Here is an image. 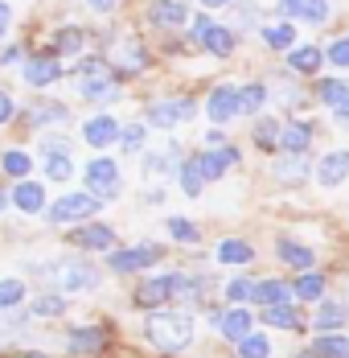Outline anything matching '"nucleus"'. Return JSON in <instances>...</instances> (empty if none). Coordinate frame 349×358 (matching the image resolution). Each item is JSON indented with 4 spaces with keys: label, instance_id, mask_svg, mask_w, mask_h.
<instances>
[{
    "label": "nucleus",
    "instance_id": "1",
    "mask_svg": "<svg viewBox=\"0 0 349 358\" xmlns=\"http://www.w3.org/2000/svg\"><path fill=\"white\" fill-rule=\"evenodd\" d=\"M144 338L156 346V350H185L193 342V317L189 313H152L144 322Z\"/></svg>",
    "mask_w": 349,
    "mask_h": 358
},
{
    "label": "nucleus",
    "instance_id": "2",
    "mask_svg": "<svg viewBox=\"0 0 349 358\" xmlns=\"http://www.w3.org/2000/svg\"><path fill=\"white\" fill-rule=\"evenodd\" d=\"M74 71H78V95L82 99H91V103L119 99V74L107 66V58H82Z\"/></svg>",
    "mask_w": 349,
    "mask_h": 358
},
{
    "label": "nucleus",
    "instance_id": "3",
    "mask_svg": "<svg viewBox=\"0 0 349 358\" xmlns=\"http://www.w3.org/2000/svg\"><path fill=\"white\" fill-rule=\"evenodd\" d=\"M198 115V103L189 99V95H177V99H156V103H148V128H161V132H173L181 128L185 120H193Z\"/></svg>",
    "mask_w": 349,
    "mask_h": 358
},
{
    "label": "nucleus",
    "instance_id": "4",
    "mask_svg": "<svg viewBox=\"0 0 349 358\" xmlns=\"http://www.w3.org/2000/svg\"><path fill=\"white\" fill-rule=\"evenodd\" d=\"M82 181H87V189H91L99 202H111V198L119 194V165H115L111 157H95V161H87Z\"/></svg>",
    "mask_w": 349,
    "mask_h": 358
},
{
    "label": "nucleus",
    "instance_id": "5",
    "mask_svg": "<svg viewBox=\"0 0 349 358\" xmlns=\"http://www.w3.org/2000/svg\"><path fill=\"white\" fill-rule=\"evenodd\" d=\"M50 276H54V288H58V292H87V288H99V268H91L87 259H66V264H58Z\"/></svg>",
    "mask_w": 349,
    "mask_h": 358
},
{
    "label": "nucleus",
    "instance_id": "6",
    "mask_svg": "<svg viewBox=\"0 0 349 358\" xmlns=\"http://www.w3.org/2000/svg\"><path fill=\"white\" fill-rule=\"evenodd\" d=\"M107 66L119 74V78L140 74L148 66V50L140 45L136 37H115V41H111V54H107Z\"/></svg>",
    "mask_w": 349,
    "mask_h": 358
},
{
    "label": "nucleus",
    "instance_id": "7",
    "mask_svg": "<svg viewBox=\"0 0 349 358\" xmlns=\"http://www.w3.org/2000/svg\"><path fill=\"white\" fill-rule=\"evenodd\" d=\"M193 280L189 276H181V272H165V276H152V280H144L136 288V305H165L169 296L177 292H189Z\"/></svg>",
    "mask_w": 349,
    "mask_h": 358
},
{
    "label": "nucleus",
    "instance_id": "8",
    "mask_svg": "<svg viewBox=\"0 0 349 358\" xmlns=\"http://www.w3.org/2000/svg\"><path fill=\"white\" fill-rule=\"evenodd\" d=\"M206 115L218 124V128L230 124L235 115H243V108H239V87H235V83H218V87L206 95Z\"/></svg>",
    "mask_w": 349,
    "mask_h": 358
},
{
    "label": "nucleus",
    "instance_id": "9",
    "mask_svg": "<svg viewBox=\"0 0 349 358\" xmlns=\"http://www.w3.org/2000/svg\"><path fill=\"white\" fill-rule=\"evenodd\" d=\"M161 259V248L156 243H140V248H119L111 251V272H119V276H128V272H144V268H152Z\"/></svg>",
    "mask_w": 349,
    "mask_h": 358
},
{
    "label": "nucleus",
    "instance_id": "10",
    "mask_svg": "<svg viewBox=\"0 0 349 358\" xmlns=\"http://www.w3.org/2000/svg\"><path fill=\"white\" fill-rule=\"evenodd\" d=\"M95 210H99L95 194H62L45 215H50V222H78V218H91Z\"/></svg>",
    "mask_w": 349,
    "mask_h": 358
},
{
    "label": "nucleus",
    "instance_id": "11",
    "mask_svg": "<svg viewBox=\"0 0 349 358\" xmlns=\"http://www.w3.org/2000/svg\"><path fill=\"white\" fill-rule=\"evenodd\" d=\"M279 13L288 21H304V25H325L333 17L329 0H279Z\"/></svg>",
    "mask_w": 349,
    "mask_h": 358
},
{
    "label": "nucleus",
    "instance_id": "12",
    "mask_svg": "<svg viewBox=\"0 0 349 358\" xmlns=\"http://www.w3.org/2000/svg\"><path fill=\"white\" fill-rule=\"evenodd\" d=\"M198 165H202V173L206 181H222L235 165H239V148L235 144H222V148H206V152H198Z\"/></svg>",
    "mask_w": 349,
    "mask_h": 358
},
{
    "label": "nucleus",
    "instance_id": "13",
    "mask_svg": "<svg viewBox=\"0 0 349 358\" xmlns=\"http://www.w3.org/2000/svg\"><path fill=\"white\" fill-rule=\"evenodd\" d=\"M148 21L156 29H181V25H189V0H152L148 4Z\"/></svg>",
    "mask_w": 349,
    "mask_h": 358
},
{
    "label": "nucleus",
    "instance_id": "14",
    "mask_svg": "<svg viewBox=\"0 0 349 358\" xmlns=\"http://www.w3.org/2000/svg\"><path fill=\"white\" fill-rule=\"evenodd\" d=\"M349 178V148H329L320 161H316V181L325 185V189H333V185H341Z\"/></svg>",
    "mask_w": 349,
    "mask_h": 358
},
{
    "label": "nucleus",
    "instance_id": "15",
    "mask_svg": "<svg viewBox=\"0 0 349 358\" xmlns=\"http://www.w3.org/2000/svg\"><path fill=\"white\" fill-rule=\"evenodd\" d=\"M329 58H325V50L320 45H296V50H288V74H296V78H313L320 74Z\"/></svg>",
    "mask_w": 349,
    "mask_h": 358
},
{
    "label": "nucleus",
    "instance_id": "16",
    "mask_svg": "<svg viewBox=\"0 0 349 358\" xmlns=\"http://www.w3.org/2000/svg\"><path fill=\"white\" fill-rule=\"evenodd\" d=\"M119 136H124V128H119L115 115H91L82 124V141L91 144V148H107V144H115Z\"/></svg>",
    "mask_w": 349,
    "mask_h": 358
},
{
    "label": "nucleus",
    "instance_id": "17",
    "mask_svg": "<svg viewBox=\"0 0 349 358\" xmlns=\"http://www.w3.org/2000/svg\"><path fill=\"white\" fill-rule=\"evenodd\" d=\"M62 78V62H58V54H37L25 62V83L29 87H54Z\"/></svg>",
    "mask_w": 349,
    "mask_h": 358
},
{
    "label": "nucleus",
    "instance_id": "18",
    "mask_svg": "<svg viewBox=\"0 0 349 358\" xmlns=\"http://www.w3.org/2000/svg\"><path fill=\"white\" fill-rule=\"evenodd\" d=\"M313 136H316V128L309 124V120H292V124H283L279 148H283L288 157H304V152L313 148Z\"/></svg>",
    "mask_w": 349,
    "mask_h": 358
},
{
    "label": "nucleus",
    "instance_id": "19",
    "mask_svg": "<svg viewBox=\"0 0 349 358\" xmlns=\"http://www.w3.org/2000/svg\"><path fill=\"white\" fill-rule=\"evenodd\" d=\"M70 243H78V248H87V251H111L115 248V231L103 227V222L74 227V231H70Z\"/></svg>",
    "mask_w": 349,
    "mask_h": 358
},
{
    "label": "nucleus",
    "instance_id": "20",
    "mask_svg": "<svg viewBox=\"0 0 349 358\" xmlns=\"http://www.w3.org/2000/svg\"><path fill=\"white\" fill-rule=\"evenodd\" d=\"M8 198L21 215H41L45 210V185H37V181H17V189Z\"/></svg>",
    "mask_w": 349,
    "mask_h": 358
},
{
    "label": "nucleus",
    "instance_id": "21",
    "mask_svg": "<svg viewBox=\"0 0 349 358\" xmlns=\"http://www.w3.org/2000/svg\"><path fill=\"white\" fill-rule=\"evenodd\" d=\"M309 173H313V165L304 161V157H279L276 165H272V178L276 181H283V185H304L309 181Z\"/></svg>",
    "mask_w": 349,
    "mask_h": 358
},
{
    "label": "nucleus",
    "instance_id": "22",
    "mask_svg": "<svg viewBox=\"0 0 349 358\" xmlns=\"http://www.w3.org/2000/svg\"><path fill=\"white\" fill-rule=\"evenodd\" d=\"M235 45H239L235 29H230V25H218V21H214V25L206 29V37H202V50H209L214 58H230Z\"/></svg>",
    "mask_w": 349,
    "mask_h": 358
},
{
    "label": "nucleus",
    "instance_id": "23",
    "mask_svg": "<svg viewBox=\"0 0 349 358\" xmlns=\"http://www.w3.org/2000/svg\"><path fill=\"white\" fill-rule=\"evenodd\" d=\"M276 255L288 264V268H296V272H309L316 264V251L304 248V243H296V239H279L276 243Z\"/></svg>",
    "mask_w": 349,
    "mask_h": 358
},
{
    "label": "nucleus",
    "instance_id": "24",
    "mask_svg": "<svg viewBox=\"0 0 349 358\" xmlns=\"http://www.w3.org/2000/svg\"><path fill=\"white\" fill-rule=\"evenodd\" d=\"M70 108L66 103H54V99H41L34 111H25V124L29 128H50V124H66Z\"/></svg>",
    "mask_w": 349,
    "mask_h": 358
},
{
    "label": "nucleus",
    "instance_id": "25",
    "mask_svg": "<svg viewBox=\"0 0 349 358\" xmlns=\"http://www.w3.org/2000/svg\"><path fill=\"white\" fill-rule=\"evenodd\" d=\"M214 322H218V329H222V338H230V342H246V338H251V325H255L246 309H230V313H218Z\"/></svg>",
    "mask_w": 349,
    "mask_h": 358
},
{
    "label": "nucleus",
    "instance_id": "26",
    "mask_svg": "<svg viewBox=\"0 0 349 358\" xmlns=\"http://www.w3.org/2000/svg\"><path fill=\"white\" fill-rule=\"evenodd\" d=\"M316 99L329 111L346 108L349 103V78H320V83H316Z\"/></svg>",
    "mask_w": 349,
    "mask_h": 358
},
{
    "label": "nucleus",
    "instance_id": "27",
    "mask_svg": "<svg viewBox=\"0 0 349 358\" xmlns=\"http://www.w3.org/2000/svg\"><path fill=\"white\" fill-rule=\"evenodd\" d=\"M267 50H296V21H276V25H263L259 29Z\"/></svg>",
    "mask_w": 349,
    "mask_h": 358
},
{
    "label": "nucleus",
    "instance_id": "28",
    "mask_svg": "<svg viewBox=\"0 0 349 358\" xmlns=\"http://www.w3.org/2000/svg\"><path fill=\"white\" fill-rule=\"evenodd\" d=\"M82 50H87V29L78 25H66L50 37V54H82Z\"/></svg>",
    "mask_w": 349,
    "mask_h": 358
},
{
    "label": "nucleus",
    "instance_id": "29",
    "mask_svg": "<svg viewBox=\"0 0 349 358\" xmlns=\"http://www.w3.org/2000/svg\"><path fill=\"white\" fill-rule=\"evenodd\" d=\"M251 136L255 144L267 152V148H279V136H283V124H279L276 115H255V128H251Z\"/></svg>",
    "mask_w": 349,
    "mask_h": 358
},
{
    "label": "nucleus",
    "instance_id": "30",
    "mask_svg": "<svg viewBox=\"0 0 349 358\" xmlns=\"http://www.w3.org/2000/svg\"><path fill=\"white\" fill-rule=\"evenodd\" d=\"M255 259V248L246 239H222L218 243V264H230V268H243Z\"/></svg>",
    "mask_w": 349,
    "mask_h": 358
},
{
    "label": "nucleus",
    "instance_id": "31",
    "mask_svg": "<svg viewBox=\"0 0 349 358\" xmlns=\"http://www.w3.org/2000/svg\"><path fill=\"white\" fill-rule=\"evenodd\" d=\"M177 181H181V189H185V198H202V185H206V173H202V165H198V157H189V161H181V169H177Z\"/></svg>",
    "mask_w": 349,
    "mask_h": 358
},
{
    "label": "nucleus",
    "instance_id": "32",
    "mask_svg": "<svg viewBox=\"0 0 349 358\" xmlns=\"http://www.w3.org/2000/svg\"><path fill=\"white\" fill-rule=\"evenodd\" d=\"M103 329H91V325H87V329H70V350H74V355H99V350H103Z\"/></svg>",
    "mask_w": 349,
    "mask_h": 358
},
{
    "label": "nucleus",
    "instance_id": "33",
    "mask_svg": "<svg viewBox=\"0 0 349 358\" xmlns=\"http://www.w3.org/2000/svg\"><path fill=\"white\" fill-rule=\"evenodd\" d=\"M349 317V309L341 301H320V309H316V329H325V334H333V329H341Z\"/></svg>",
    "mask_w": 349,
    "mask_h": 358
},
{
    "label": "nucleus",
    "instance_id": "34",
    "mask_svg": "<svg viewBox=\"0 0 349 358\" xmlns=\"http://www.w3.org/2000/svg\"><path fill=\"white\" fill-rule=\"evenodd\" d=\"M267 83H246V87H239V108H243V115H259L263 111V103H267Z\"/></svg>",
    "mask_w": 349,
    "mask_h": 358
},
{
    "label": "nucleus",
    "instance_id": "35",
    "mask_svg": "<svg viewBox=\"0 0 349 358\" xmlns=\"http://www.w3.org/2000/svg\"><path fill=\"white\" fill-rule=\"evenodd\" d=\"M0 169H4L8 178L25 181V178H29V169H34V157H29L25 148H8V152L0 157Z\"/></svg>",
    "mask_w": 349,
    "mask_h": 358
},
{
    "label": "nucleus",
    "instance_id": "36",
    "mask_svg": "<svg viewBox=\"0 0 349 358\" xmlns=\"http://www.w3.org/2000/svg\"><path fill=\"white\" fill-rule=\"evenodd\" d=\"M288 292H292V288L283 285V280H259L251 301H259L263 309H272V305H283V301H288Z\"/></svg>",
    "mask_w": 349,
    "mask_h": 358
},
{
    "label": "nucleus",
    "instance_id": "37",
    "mask_svg": "<svg viewBox=\"0 0 349 358\" xmlns=\"http://www.w3.org/2000/svg\"><path fill=\"white\" fill-rule=\"evenodd\" d=\"M263 322L276 325V329H300V325H304L292 305H272V309H263Z\"/></svg>",
    "mask_w": 349,
    "mask_h": 358
},
{
    "label": "nucleus",
    "instance_id": "38",
    "mask_svg": "<svg viewBox=\"0 0 349 358\" xmlns=\"http://www.w3.org/2000/svg\"><path fill=\"white\" fill-rule=\"evenodd\" d=\"M45 178H50V181H70V178H74L70 152H50V157H45Z\"/></svg>",
    "mask_w": 349,
    "mask_h": 358
},
{
    "label": "nucleus",
    "instance_id": "39",
    "mask_svg": "<svg viewBox=\"0 0 349 358\" xmlns=\"http://www.w3.org/2000/svg\"><path fill=\"white\" fill-rule=\"evenodd\" d=\"M165 227H169V235H173L177 243H198V239H202L198 222H189V218H181V215H173L169 222H165Z\"/></svg>",
    "mask_w": 349,
    "mask_h": 358
},
{
    "label": "nucleus",
    "instance_id": "40",
    "mask_svg": "<svg viewBox=\"0 0 349 358\" xmlns=\"http://www.w3.org/2000/svg\"><path fill=\"white\" fill-rule=\"evenodd\" d=\"M300 301H320V292H325V276H316V272H304L300 280H296V288H292Z\"/></svg>",
    "mask_w": 349,
    "mask_h": 358
},
{
    "label": "nucleus",
    "instance_id": "41",
    "mask_svg": "<svg viewBox=\"0 0 349 358\" xmlns=\"http://www.w3.org/2000/svg\"><path fill=\"white\" fill-rule=\"evenodd\" d=\"M316 358H349V342L337 338V334H325V338L316 342Z\"/></svg>",
    "mask_w": 349,
    "mask_h": 358
},
{
    "label": "nucleus",
    "instance_id": "42",
    "mask_svg": "<svg viewBox=\"0 0 349 358\" xmlns=\"http://www.w3.org/2000/svg\"><path fill=\"white\" fill-rule=\"evenodd\" d=\"M177 148H165V152H148L144 157V173H169V169H181V165H173Z\"/></svg>",
    "mask_w": 349,
    "mask_h": 358
},
{
    "label": "nucleus",
    "instance_id": "43",
    "mask_svg": "<svg viewBox=\"0 0 349 358\" xmlns=\"http://www.w3.org/2000/svg\"><path fill=\"white\" fill-rule=\"evenodd\" d=\"M239 358H272V342L263 334H251L246 342H239Z\"/></svg>",
    "mask_w": 349,
    "mask_h": 358
},
{
    "label": "nucleus",
    "instance_id": "44",
    "mask_svg": "<svg viewBox=\"0 0 349 358\" xmlns=\"http://www.w3.org/2000/svg\"><path fill=\"white\" fill-rule=\"evenodd\" d=\"M325 58H329L337 71H349V34L346 37H333V41H329V50H325Z\"/></svg>",
    "mask_w": 349,
    "mask_h": 358
},
{
    "label": "nucleus",
    "instance_id": "45",
    "mask_svg": "<svg viewBox=\"0 0 349 358\" xmlns=\"http://www.w3.org/2000/svg\"><path fill=\"white\" fill-rule=\"evenodd\" d=\"M235 4H239V0H235ZM255 21H259V4L243 0V4L235 8V25H230V29H255Z\"/></svg>",
    "mask_w": 349,
    "mask_h": 358
},
{
    "label": "nucleus",
    "instance_id": "46",
    "mask_svg": "<svg viewBox=\"0 0 349 358\" xmlns=\"http://www.w3.org/2000/svg\"><path fill=\"white\" fill-rule=\"evenodd\" d=\"M21 296H25V285L21 280H0V309L21 305Z\"/></svg>",
    "mask_w": 349,
    "mask_h": 358
},
{
    "label": "nucleus",
    "instance_id": "47",
    "mask_svg": "<svg viewBox=\"0 0 349 358\" xmlns=\"http://www.w3.org/2000/svg\"><path fill=\"white\" fill-rule=\"evenodd\" d=\"M144 136H148V128H144V124H128V128H124V136H119V148H124V152H136L140 144H144Z\"/></svg>",
    "mask_w": 349,
    "mask_h": 358
},
{
    "label": "nucleus",
    "instance_id": "48",
    "mask_svg": "<svg viewBox=\"0 0 349 358\" xmlns=\"http://www.w3.org/2000/svg\"><path fill=\"white\" fill-rule=\"evenodd\" d=\"M62 309H66L62 296H37V305H34V313H41V317H58Z\"/></svg>",
    "mask_w": 349,
    "mask_h": 358
},
{
    "label": "nucleus",
    "instance_id": "49",
    "mask_svg": "<svg viewBox=\"0 0 349 358\" xmlns=\"http://www.w3.org/2000/svg\"><path fill=\"white\" fill-rule=\"evenodd\" d=\"M226 296H230V301H246V296H255V285H251V280H230V285H226Z\"/></svg>",
    "mask_w": 349,
    "mask_h": 358
},
{
    "label": "nucleus",
    "instance_id": "50",
    "mask_svg": "<svg viewBox=\"0 0 349 358\" xmlns=\"http://www.w3.org/2000/svg\"><path fill=\"white\" fill-rule=\"evenodd\" d=\"M209 25H214V21H209L206 13H198V17H193V29H189V37H193V41L202 45V37H206V29H209Z\"/></svg>",
    "mask_w": 349,
    "mask_h": 358
},
{
    "label": "nucleus",
    "instance_id": "51",
    "mask_svg": "<svg viewBox=\"0 0 349 358\" xmlns=\"http://www.w3.org/2000/svg\"><path fill=\"white\" fill-rule=\"evenodd\" d=\"M17 115V103H13V95L8 91H0V124H8Z\"/></svg>",
    "mask_w": 349,
    "mask_h": 358
},
{
    "label": "nucleus",
    "instance_id": "52",
    "mask_svg": "<svg viewBox=\"0 0 349 358\" xmlns=\"http://www.w3.org/2000/svg\"><path fill=\"white\" fill-rule=\"evenodd\" d=\"M82 4H87V8H91V13H115V8H119V0H82Z\"/></svg>",
    "mask_w": 349,
    "mask_h": 358
},
{
    "label": "nucleus",
    "instance_id": "53",
    "mask_svg": "<svg viewBox=\"0 0 349 358\" xmlns=\"http://www.w3.org/2000/svg\"><path fill=\"white\" fill-rule=\"evenodd\" d=\"M21 62V45H8L4 54H0V66H17Z\"/></svg>",
    "mask_w": 349,
    "mask_h": 358
},
{
    "label": "nucleus",
    "instance_id": "54",
    "mask_svg": "<svg viewBox=\"0 0 349 358\" xmlns=\"http://www.w3.org/2000/svg\"><path fill=\"white\" fill-rule=\"evenodd\" d=\"M222 144H226V132H222V128H209L206 132V148H222Z\"/></svg>",
    "mask_w": 349,
    "mask_h": 358
},
{
    "label": "nucleus",
    "instance_id": "55",
    "mask_svg": "<svg viewBox=\"0 0 349 358\" xmlns=\"http://www.w3.org/2000/svg\"><path fill=\"white\" fill-rule=\"evenodd\" d=\"M333 120H337V124H341V128L349 132V103H346V108H337V111H333Z\"/></svg>",
    "mask_w": 349,
    "mask_h": 358
},
{
    "label": "nucleus",
    "instance_id": "56",
    "mask_svg": "<svg viewBox=\"0 0 349 358\" xmlns=\"http://www.w3.org/2000/svg\"><path fill=\"white\" fill-rule=\"evenodd\" d=\"M202 8H226V4H235V0H198Z\"/></svg>",
    "mask_w": 349,
    "mask_h": 358
},
{
    "label": "nucleus",
    "instance_id": "57",
    "mask_svg": "<svg viewBox=\"0 0 349 358\" xmlns=\"http://www.w3.org/2000/svg\"><path fill=\"white\" fill-rule=\"evenodd\" d=\"M8 17H13V13H8V4L0 0V25H8Z\"/></svg>",
    "mask_w": 349,
    "mask_h": 358
},
{
    "label": "nucleus",
    "instance_id": "58",
    "mask_svg": "<svg viewBox=\"0 0 349 358\" xmlns=\"http://www.w3.org/2000/svg\"><path fill=\"white\" fill-rule=\"evenodd\" d=\"M17 358H45L41 350H25V355H17Z\"/></svg>",
    "mask_w": 349,
    "mask_h": 358
},
{
    "label": "nucleus",
    "instance_id": "59",
    "mask_svg": "<svg viewBox=\"0 0 349 358\" xmlns=\"http://www.w3.org/2000/svg\"><path fill=\"white\" fill-rule=\"evenodd\" d=\"M8 202H13V198H8V194H4V189H0V210H4V206H8Z\"/></svg>",
    "mask_w": 349,
    "mask_h": 358
},
{
    "label": "nucleus",
    "instance_id": "60",
    "mask_svg": "<svg viewBox=\"0 0 349 358\" xmlns=\"http://www.w3.org/2000/svg\"><path fill=\"white\" fill-rule=\"evenodd\" d=\"M296 358H313V355H296Z\"/></svg>",
    "mask_w": 349,
    "mask_h": 358
},
{
    "label": "nucleus",
    "instance_id": "61",
    "mask_svg": "<svg viewBox=\"0 0 349 358\" xmlns=\"http://www.w3.org/2000/svg\"><path fill=\"white\" fill-rule=\"evenodd\" d=\"M0 37H4V25H0Z\"/></svg>",
    "mask_w": 349,
    "mask_h": 358
}]
</instances>
